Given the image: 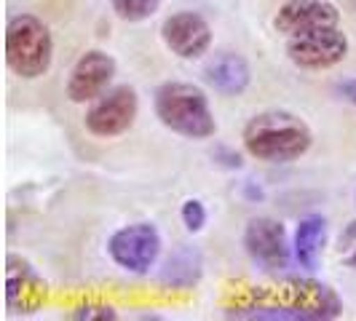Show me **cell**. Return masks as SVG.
Masks as SVG:
<instances>
[{
    "label": "cell",
    "instance_id": "6da1fadb",
    "mask_svg": "<svg viewBox=\"0 0 356 321\" xmlns=\"http://www.w3.org/2000/svg\"><path fill=\"white\" fill-rule=\"evenodd\" d=\"M244 150L266 163H292L314 145V131L289 110H263L252 115L241 131Z\"/></svg>",
    "mask_w": 356,
    "mask_h": 321
},
{
    "label": "cell",
    "instance_id": "7a4b0ae2",
    "mask_svg": "<svg viewBox=\"0 0 356 321\" xmlns=\"http://www.w3.org/2000/svg\"><path fill=\"white\" fill-rule=\"evenodd\" d=\"M153 110L161 126L185 140H209L217 134V121L209 97L201 86L188 81H166L156 89Z\"/></svg>",
    "mask_w": 356,
    "mask_h": 321
},
{
    "label": "cell",
    "instance_id": "3957f363",
    "mask_svg": "<svg viewBox=\"0 0 356 321\" xmlns=\"http://www.w3.org/2000/svg\"><path fill=\"white\" fill-rule=\"evenodd\" d=\"M54 38L43 19L17 14L6 24V65L22 81H38L51 70Z\"/></svg>",
    "mask_w": 356,
    "mask_h": 321
},
{
    "label": "cell",
    "instance_id": "277c9868",
    "mask_svg": "<svg viewBox=\"0 0 356 321\" xmlns=\"http://www.w3.org/2000/svg\"><path fill=\"white\" fill-rule=\"evenodd\" d=\"M161 233L150 222H131L124 225L107 238V254L115 265L126 273L143 276L159 263L161 257Z\"/></svg>",
    "mask_w": 356,
    "mask_h": 321
},
{
    "label": "cell",
    "instance_id": "5b68a950",
    "mask_svg": "<svg viewBox=\"0 0 356 321\" xmlns=\"http://www.w3.org/2000/svg\"><path fill=\"white\" fill-rule=\"evenodd\" d=\"M140 113V97L131 86H113L102 97H97L86 110L83 126L91 137L113 140L126 134Z\"/></svg>",
    "mask_w": 356,
    "mask_h": 321
},
{
    "label": "cell",
    "instance_id": "8992f818",
    "mask_svg": "<svg viewBox=\"0 0 356 321\" xmlns=\"http://www.w3.org/2000/svg\"><path fill=\"white\" fill-rule=\"evenodd\" d=\"M286 56L300 70H330L348 56V38L340 27H319L286 38Z\"/></svg>",
    "mask_w": 356,
    "mask_h": 321
},
{
    "label": "cell",
    "instance_id": "52a82bcc",
    "mask_svg": "<svg viewBox=\"0 0 356 321\" xmlns=\"http://www.w3.org/2000/svg\"><path fill=\"white\" fill-rule=\"evenodd\" d=\"M115 70H118V65L107 51L102 49L83 51L75 59L70 75H67L65 97L75 105H91L97 97H102L110 89Z\"/></svg>",
    "mask_w": 356,
    "mask_h": 321
},
{
    "label": "cell",
    "instance_id": "ba28073f",
    "mask_svg": "<svg viewBox=\"0 0 356 321\" xmlns=\"http://www.w3.org/2000/svg\"><path fill=\"white\" fill-rule=\"evenodd\" d=\"M244 249L252 263L263 270H282L295 257L286 228L273 217H252L244 228Z\"/></svg>",
    "mask_w": 356,
    "mask_h": 321
},
{
    "label": "cell",
    "instance_id": "9c48e42d",
    "mask_svg": "<svg viewBox=\"0 0 356 321\" xmlns=\"http://www.w3.org/2000/svg\"><path fill=\"white\" fill-rule=\"evenodd\" d=\"M161 40L179 59H201L212 49V27L196 11H177L163 19Z\"/></svg>",
    "mask_w": 356,
    "mask_h": 321
},
{
    "label": "cell",
    "instance_id": "30bf717a",
    "mask_svg": "<svg viewBox=\"0 0 356 321\" xmlns=\"http://www.w3.org/2000/svg\"><path fill=\"white\" fill-rule=\"evenodd\" d=\"M273 27L286 38L319 27H340V11L330 0H284L273 17Z\"/></svg>",
    "mask_w": 356,
    "mask_h": 321
},
{
    "label": "cell",
    "instance_id": "8fae6325",
    "mask_svg": "<svg viewBox=\"0 0 356 321\" xmlns=\"http://www.w3.org/2000/svg\"><path fill=\"white\" fill-rule=\"evenodd\" d=\"M279 292L284 297V305H292L308 313L311 321H330L343 313V303L338 295L327 284L314 281V279H286L279 286Z\"/></svg>",
    "mask_w": 356,
    "mask_h": 321
},
{
    "label": "cell",
    "instance_id": "7c38bea8",
    "mask_svg": "<svg viewBox=\"0 0 356 321\" xmlns=\"http://www.w3.org/2000/svg\"><path fill=\"white\" fill-rule=\"evenodd\" d=\"M46 286L40 281L33 265L17 254H8L6 260V303L11 311L33 313L38 305L43 303Z\"/></svg>",
    "mask_w": 356,
    "mask_h": 321
},
{
    "label": "cell",
    "instance_id": "4fadbf2b",
    "mask_svg": "<svg viewBox=\"0 0 356 321\" xmlns=\"http://www.w3.org/2000/svg\"><path fill=\"white\" fill-rule=\"evenodd\" d=\"M204 81L207 86L214 89L222 97H238L250 89L252 83V67L250 62L236 51H220L204 67Z\"/></svg>",
    "mask_w": 356,
    "mask_h": 321
},
{
    "label": "cell",
    "instance_id": "5bb4252c",
    "mask_svg": "<svg viewBox=\"0 0 356 321\" xmlns=\"http://www.w3.org/2000/svg\"><path fill=\"white\" fill-rule=\"evenodd\" d=\"M327 241V220L321 214H308L295 228V241H292V254L298 265L305 270H316L321 249Z\"/></svg>",
    "mask_w": 356,
    "mask_h": 321
},
{
    "label": "cell",
    "instance_id": "9a60e30c",
    "mask_svg": "<svg viewBox=\"0 0 356 321\" xmlns=\"http://www.w3.org/2000/svg\"><path fill=\"white\" fill-rule=\"evenodd\" d=\"M204 270V260L193 247H177L169 254V260L161 268V281L172 289H191L193 284H198Z\"/></svg>",
    "mask_w": 356,
    "mask_h": 321
},
{
    "label": "cell",
    "instance_id": "2e32d148",
    "mask_svg": "<svg viewBox=\"0 0 356 321\" xmlns=\"http://www.w3.org/2000/svg\"><path fill=\"white\" fill-rule=\"evenodd\" d=\"M110 8L115 11V17L129 24H137L150 19L161 8V0H110Z\"/></svg>",
    "mask_w": 356,
    "mask_h": 321
},
{
    "label": "cell",
    "instance_id": "e0dca14e",
    "mask_svg": "<svg viewBox=\"0 0 356 321\" xmlns=\"http://www.w3.org/2000/svg\"><path fill=\"white\" fill-rule=\"evenodd\" d=\"M179 220H182L185 231H191V233H201V231H204V225H207V220H209V214H207V206H204V201H198V198H188V201H182Z\"/></svg>",
    "mask_w": 356,
    "mask_h": 321
},
{
    "label": "cell",
    "instance_id": "ac0fdd59",
    "mask_svg": "<svg viewBox=\"0 0 356 321\" xmlns=\"http://www.w3.org/2000/svg\"><path fill=\"white\" fill-rule=\"evenodd\" d=\"M70 319H75V321H115L118 319V313H115L113 305L86 303V305H78V308L70 313Z\"/></svg>",
    "mask_w": 356,
    "mask_h": 321
},
{
    "label": "cell",
    "instance_id": "d6986e66",
    "mask_svg": "<svg viewBox=\"0 0 356 321\" xmlns=\"http://www.w3.org/2000/svg\"><path fill=\"white\" fill-rule=\"evenodd\" d=\"M335 91H338L340 99H346L348 105L356 107V78H346V81L335 83Z\"/></svg>",
    "mask_w": 356,
    "mask_h": 321
},
{
    "label": "cell",
    "instance_id": "ffe728a7",
    "mask_svg": "<svg viewBox=\"0 0 356 321\" xmlns=\"http://www.w3.org/2000/svg\"><path fill=\"white\" fill-rule=\"evenodd\" d=\"M343 263H346L348 268H354V270H356V244L351 247V252L346 254V260H343Z\"/></svg>",
    "mask_w": 356,
    "mask_h": 321
}]
</instances>
